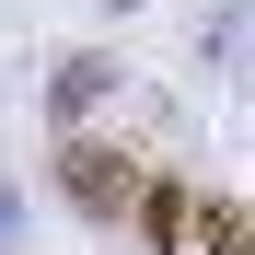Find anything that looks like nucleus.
Masks as SVG:
<instances>
[{"instance_id":"7ed1b4c3","label":"nucleus","mask_w":255,"mask_h":255,"mask_svg":"<svg viewBox=\"0 0 255 255\" xmlns=\"http://www.w3.org/2000/svg\"><path fill=\"white\" fill-rule=\"evenodd\" d=\"M197 255H244V197H209L197 209Z\"/></svg>"},{"instance_id":"f03ea898","label":"nucleus","mask_w":255,"mask_h":255,"mask_svg":"<svg viewBox=\"0 0 255 255\" xmlns=\"http://www.w3.org/2000/svg\"><path fill=\"white\" fill-rule=\"evenodd\" d=\"M128 209H139V221H151V244H174V232H186V186H174V174H162V186H139Z\"/></svg>"},{"instance_id":"f257e3e1","label":"nucleus","mask_w":255,"mask_h":255,"mask_svg":"<svg viewBox=\"0 0 255 255\" xmlns=\"http://www.w3.org/2000/svg\"><path fill=\"white\" fill-rule=\"evenodd\" d=\"M58 174H70V197L93 209V221H116V209L139 197V162H128V151H105V139H70V162H58Z\"/></svg>"}]
</instances>
